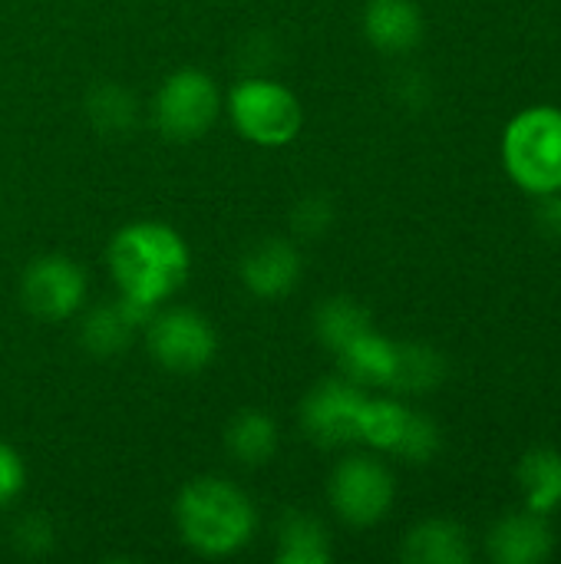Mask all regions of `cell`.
Wrapping results in <instances>:
<instances>
[{
  "label": "cell",
  "instance_id": "cell-1",
  "mask_svg": "<svg viewBox=\"0 0 561 564\" xmlns=\"http://www.w3.org/2000/svg\"><path fill=\"white\" fill-rule=\"evenodd\" d=\"M188 264L192 261L182 235L159 221L126 225L109 245V271L119 284V294L152 311L185 284Z\"/></svg>",
  "mask_w": 561,
  "mask_h": 564
},
{
  "label": "cell",
  "instance_id": "cell-2",
  "mask_svg": "<svg viewBox=\"0 0 561 564\" xmlns=\"http://www.w3.org/2000/svg\"><path fill=\"white\" fill-rule=\"evenodd\" d=\"M175 522L188 549L208 558H225L245 549L258 529L251 499L225 479H195L179 492Z\"/></svg>",
  "mask_w": 561,
  "mask_h": 564
},
{
  "label": "cell",
  "instance_id": "cell-3",
  "mask_svg": "<svg viewBox=\"0 0 561 564\" xmlns=\"http://www.w3.org/2000/svg\"><path fill=\"white\" fill-rule=\"evenodd\" d=\"M503 162L516 185L532 195L561 188V109H522L503 135Z\"/></svg>",
  "mask_w": 561,
  "mask_h": 564
},
{
  "label": "cell",
  "instance_id": "cell-4",
  "mask_svg": "<svg viewBox=\"0 0 561 564\" xmlns=\"http://www.w3.org/2000/svg\"><path fill=\"white\" fill-rule=\"evenodd\" d=\"M235 129L258 145H284L301 129V102L274 79H241L228 96Z\"/></svg>",
  "mask_w": 561,
  "mask_h": 564
},
{
  "label": "cell",
  "instance_id": "cell-5",
  "mask_svg": "<svg viewBox=\"0 0 561 564\" xmlns=\"http://www.w3.org/2000/svg\"><path fill=\"white\" fill-rule=\"evenodd\" d=\"M218 116V86L202 69H179L172 73L152 102V119L162 135L175 142L198 139Z\"/></svg>",
  "mask_w": 561,
  "mask_h": 564
},
{
  "label": "cell",
  "instance_id": "cell-6",
  "mask_svg": "<svg viewBox=\"0 0 561 564\" xmlns=\"http://www.w3.org/2000/svg\"><path fill=\"white\" fill-rule=\"evenodd\" d=\"M331 506L347 525H377L393 506V476L370 456L344 459L331 476Z\"/></svg>",
  "mask_w": 561,
  "mask_h": 564
},
{
  "label": "cell",
  "instance_id": "cell-7",
  "mask_svg": "<svg viewBox=\"0 0 561 564\" xmlns=\"http://www.w3.org/2000/svg\"><path fill=\"white\" fill-rule=\"evenodd\" d=\"M149 350L172 373H195L212 364L218 350L215 327L188 307H172L152 314L149 321Z\"/></svg>",
  "mask_w": 561,
  "mask_h": 564
},
{
  "label": "cell",
  "instance_id": "cell-8",
  "mask_svg": "<svg viewBox=\"0 0 561 564\" xmlns=\"http://www.w3.org/2000/svg\"><path fill=\"white\" fill-rule=\"evenodd\" d=\"M367 406L364 387L350 380H324L304 400V433L321 446H347L360 436V413Z\"/></svg>",
  "mask_w": 561,
  "mask_h": 564
},
{
  "label": "cell",
  "instance_id": "cell-9",
  "mask_svg": "<svg viewBox=\"0 0 561 564\" xmlns=\"http://www.w3.org/2000/svg\"><path fill=\"white\" fill-rule=\"evenodd\" d=\"M20 297L30 314L43 321H66L83 307L86 297V274L79 264L60 254H46L23 271Z\"/></svg>",
  "mask_w": 561,
  "mask_h": 564
},
{
  "label": "cell",
  "instance_id": "cell-10",
  "mask_svg": "<svg viewBox=\"0 0 561 564\" xmlns=\"http://www.w3.org/2000/svg\"><path fill=\"white\" fill-rule=\"evenodd\" d=\"M489 558L499 564H539L552 558L555 552V532L549 525V516L522 509L503 516L486 539Z\"/></svg>",
  "mask_w": 561,
  "mask_h": 564
},
{
  "label": "cell",
  "instance_id": "cell-11",
  "mask_svg": "<svg viewBox=\"0 0 561 564\" xmlns=\"http://www.w3.org/2000/svg\"><path fill=\"white\" fill-rule=\"evenodd\" d=\"M301 278V254L294 251L291 241H281V238H271V241H261L255 245L245 261H241V281L245 288L255 294V297H265V301H274V297H284L294 291Z\"/></svg>",
  "mask_w": 561,
  "mask_h": 564
},
{
  "label": "cell",
  "instance_id": "cell-12",
  "mask_svg": "<svg viewBox=\"0 0 561 564\" xmlns=\"http://www.w3.org/2000/svg\"><path fill=\"white\" fill-rule=\"evenodd\" d=\"M364 33L384 53H407L423 36V13L413 0H370Z\"/></svg>",
  "mask_w": 561,
  "mask_h": 564
},
{
  "label": "cell",
  "instance_id": "cell-13",
  "mask_svg": "<svg viewBox=\"0 0 561 564\" xmlns=\"http://www.w3.org/2000/svg\"><path fill=\"white\" fill-rule=\"evenodd\" d=\"M152 314H155L152 307L136 304V301H129V297L119 294L116 304L96 307V311L86 317L83 344H86V350L96 354V357H116L119 350H126V344L132 340L136 327L152 321Z\"/></svg>",
  "mask_w": 561,
  "mask_h": 564
},
{
  "label": "cell",
  "instance_id": "cell-14",
  "mask_svg": "<svg viewBox=\"0 0 561 564\" xmlns=\"http://www.w3.org/2000/svg\"><path fill=\"white\" fill-rule=\"evenodd\" d=\"M473 558L470 535L450 519H427L410 529L403 542V562L413 564H466Z\"/></svg>",
  "mask_w": 561,
  "mask_h": 564
},
{
  "label": "cell",
  "instance_id": "cell-15",
  "mask_svg": "<svg viewBox=\"0 0 561 564\" xmlns=\"http://www.w3.org/2000/svg\"><path fill=\"white\" fill-rule=\"evenodd\" d=\"M344 380L357 387H390L393 364H397V344L367 330L357 340H350L344 350H337Z\"/></svg>",
  "mask_w": 561,
  "mask_h": 564
},
{
  "label": "cell",
  "instance_id": "cell-16",
  "mask_svg": "<svg viewBox=\"0 0 561 564\" xmlns=\"http://www.w3.org/2000/svg\"><path fill=\"white\" fill-rule=\"evenodd\" d=\"M526 509L532 512H555L561 506V453L552 446H536L519 459L516 469Z\"/></svg>",
  "mask_w": 561,
  "mask_h": 564
},
{
  "label": "cell",
  "instance_id": "cell-17",
  "mask_svg": "<svg viewBox=\"0 0 561 564\" xmlns=\"http://www.w3.org/2000/svg\"><path fill=\"white\" fill-rule=\"evenodd\" d=\"M331 539L324 525L311 516L288 512L278 529V564H327Z\"/></svg>",
  "mask_w": 561,
  "mask_h": 564
},
{
  "label": "cell",
  "instance_id": "cell-18",
  "mask_svg": "<svg viewBox=\"0 0 561 564\" xmlns=\"http://www.w3.org/2000/svg\"><path fill=\"white\" fill-rule=\"evenodd\" d=\"M446 360L430 344H397V364L390 387L400 393H430L443 383Z\"/></svg>",
  "mask_w": 561,
  "mask_h": 564
},
{
  "label": "cell",
  "instance_id": "cell-19",
  "mask_svg": "<svg viewBox=\"0 0 561 564\" xmlns=\"http://www.w3.org/2000/svg\"><path fill=\"white\" fill-rule=\"evenodd\" d=\"M225 446H228V453L238 463L265 466L274 456V449H278V426H274L271 416L248 410V413L231 420V426L225 433Z\"/></svg>",
  "mask_w": 561,
  "mask_h": 564
},
{
  "label": "cell",
  "instance_id": "cell-20",
  "mask_svg": "<svg viewBox=\"0 0 561 564\" xmlns=\"http://www.w3.org/2000/svg\"><path fill=\"white\" fill-rule=\"evenodd\" d=\"M314 330L337 354L350 340H357L360 334H367L374 327H370V314L357 301H350V297H327L317 307V314H314Z\"/></svg>",
  "mask_w": 561,
  "mask_h": 564
},
{
  "label": "cell",
  "instance_id": "cell-21",
  "mask_svg": "<svg viewBox=\"0 0 561 564\" xmlns=\"http://www.w3.org/2000/svg\"><path fill=\"white\" fill-rule=\"evenodd\" d=\"M410 420V410L400 406L397 400H367L364 413H360V443L374 446V449H384V453H393L400 436H403V426Z\"/></svg>",
  "mask_w": 561,
  "mask_h": 564
},
{
  "label": "cell",
  "instance_id": "cell-22",
  "mask_svg": "<svg viewBox=\"0 0 561 564\" xmlns=\"http://www.w3.org/2000/svg\"><path fill=\"white\" fill-rule=\"evenodd\" d=\"M436 453H440V426L430 416L410 410V420L403 426V436H400L393 456H400L407 463H430Z\"/></svg>",
  "mask_w": 561,
  "mask_h": 564
},
{
  "label": "cell",
  "instance_id": "cell-23",
  "mask_svg": "<svg viewBox=\"0 0 561 564\" xmlns=\"http://www.w3.org/2000/svg\"><path fill=\"white\" fill-rule=\"evenodd\" d=\"M132 96L122 86H99L89 96V116L103 132H119L132 122Z\"/></svg>",
  "mask_w": 561,
  "mask_h": 564
},
{
  "label": "cell",
  "instance_id": "cell-24",
  "mask_svg": "<svg viewBox=\"0 0 561 564\" xmlns=\"http://www.w3.org/2000/svg\"><path fill=\"white\" fill-rule=\"evenodd\" d=\"M23 486H26V466L17 456V449L0 440V509L10 506L23 492Z\"/></svg>",
  "mask_w": 561,
  "mask_h": 564
},
{
  "label": "cell",
  "instance_id": "cell-25",
  "mask_svg": "<svg viewBox=\"0 0 561 564\" xmlns=\"http://www.w3.org/2000/svg\"><path fill=\"white\" fill-rule=\"evenodd\" d=\"M327 225H331V205H327V198L311 195V198H304V202L294 208V228H298L301 235L314 238V235H321Z\"/></svg>",
  "mask_w": 561,
  "mask_h": 564
},
{
  "label": "cell",
  "instance_id": "cell-26",
  "mask_svg": "<svg viewBox=\"0 0 561 564\" xmlns=\"http://www.w3.org/2000/svg\"><path fill=\"white\" fill-rule=\"evenodd\" d=\"M17 545L30 555H40L53 545V532L43 519H23L17 525Z\"/></svg>",
  "mask_w": 561,
  "mask_h": 564
},
{
  "label": "cell",
  "instance_id": "cell-27",
  "mask_svg": "<svg viewBox=\"0 0 561 564\" xmlns=\"http://www.w3.org/2000/svg\"><path fill=\"white\" fill-rule=\"evenodd\" d=\"M536 218H539V225H542L552 238H561V188L539 195Z\"/></svg>",
  "mask_w": 561,
  "mask_h": 564
}]
</instances>
